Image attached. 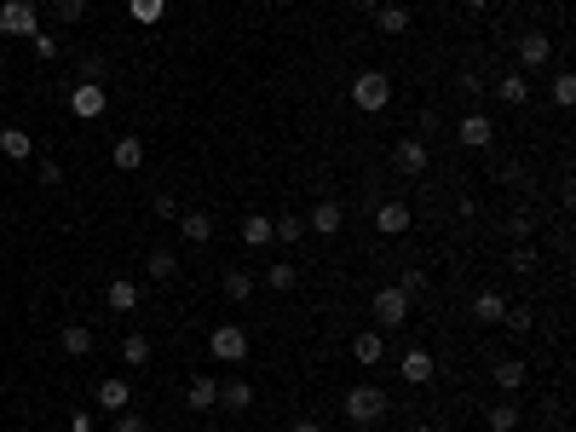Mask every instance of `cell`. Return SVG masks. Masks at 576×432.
Wrapping results in <instances>:
<instances>
[{"label":"cell","mask_w":576,"mask_h":432,"mask_svg":"<svg viewBox=\"0 0 576 432\" xmlns=\"http://www.w3.org/2000/svg\"><path fill=\"white\" fill-rule=\"evenodd\" d=\"M340 410H346V421H352V427H375V421L386 415V392H381V387H352Z\"/></svg>","instance_id":"6da1fadb"},{"label":"cell","mask_w":576,"mask_h":432,"mask_svg":"<svg viewBox=\"0 0 576 432\" xmlns=\"http://www.w3.org/2000/svg\"><path fill=\"white\" fill-rule=\"evenodd\" d=\"M352 104H358L363 116H381V110L392 104V81L381 76V69H363V76L352 81Z\"/></svg>","instance_id":"7a4b0ae2"},{"label":"cell","mask_w":576,"mask_h":432,"mask_svg":"<svg viewBox=\"0 0 576 432\" xmlns=\"http://www.w3.org/2000/svg\"><path fill=\"white\" fill-rule=\"evenodd\" d=\"M410 294H403L398 289V282H386V289H375V300H369V312H375V323H381V329H403V323H410Z\"/></svg>","instance_id":"3957f363"},{"label":"cell","mask_w":576,"mask_h":432,"mask_svg":"<svg viewBox=\"0 0 576 432\" xmlns=\"http://www.w3.org/2000/svg\"><path fill=\"white\" fill-rule=\"evenodd\" d=\"M207 352H214L219 363H248V329H237V323H214V335H207Z\"/></svg>","instance_id":"277c9868"},{"label":"cell","mask_w":576,"mask_h":432,"mask_svg":"<svg viewBox=\"0 0 576 432\" xmlns=\"http://www.w3.org/2000/svg\"><path fill=\"white\" fill-rule=\"evenodd\" d=\"M69 110H76L81 121H98L110 110V86L104 81H76L69 86Z\"/></svg>","instance_id":"5b68a950"},{"label":"cell","mask_w":576,"mask_h":432,"mask_svg":"<svg viewBox=\"0 0 576 432\" xmlns=\"http://www.w3.org/2000/svg\"><path fill=\"white\" fill-rule=\"evenodd\" d=\"M0 35H41V18H35V0H6L0 6Z\"/></svg>","instance_id":"8992f818"},{"label":"cell","mask_w":576,"mask_h":432,"mask_svg":"<svg viewBox=\"0 0 576 432\" xmlns=\"http://www.w3.org/2000/svg\"><path fill=\"white\" fill-rule=\"evenodd\" d=\"M456 133H461V144H467V151H490V144H496V121H490L484 110H467Z\"/></svg>","instance_id":"52a82bcc"},{"label":"cell","mask_w":576,"mask_h":432,"mask_svg":"<svg viewBox=\"0 0 576 432\" xmlns=\"http://www.w3.org/2000/svg\"><path fill=\"white\" fill-rule=\"evenodd\" d=\"M98 410H133V387H127V375H104L98 380Z\"/></svg>","instance_id":"ba28073f"},{"label":"cell","mask_w":576,"mask_h":432,"mask_svg":"<svg viewBox=\"0 0 576 432\" xmlns=\"http://www.w3.org/2000/svg\"><path fill=\"white\" fill-rule=\"evenodd\" d=\"M398 363H403V380H410V387H426V380L438 375V363H433V352H426V346H410Z\"/></svg>","instance_id":"9c48e42d"},{"label":"cell","mask_w":576,"mask_h":432,"mask_svg":"<svg viewBox=\"0 0 576 432\" xmlns=\"http://www.w3.org/2000/svg\"><path fill=\"white\" fill-rule=\"evenodd\" d=\"M496 98H501L507 110L531 104V76H524V69H507V76H496Z\"/></svg>","instance_id":"30bf717a"},{"label":"cell","mask_w":576,"mask_h":432,"mask_svg":"<svg viewBox=\"0 0 576 432\" xmlns=\"http://www.w3.org/2000/svg\"><path fill=\"white\" fill-rule=\"evenodd\" d=\"M340 225H346V208H340V202H329V196L312 208V219H305V231H317V237H335Z\"/></svg>","instance_id":"8fae6325"},{"label":"cell","mask_w":576,"mask_h":432,"mask_svg":"<svg viewBox=\"0 0 576 432\" xmlns=\"http://www.w3.org/2000/svg\"><path fill=\"white\" fill-rule=\"evenodd\" d=\"M179 237L196 242V249H202V242H214V214H202V208H185V214H179Z\"/></svg>","instance_id":"7c38bea8"},{"label":"cell","mask_w":576,"mask_h":432,"mask_svg":"<svg viewBox=\"0 0 576 432\" xmlns=\"http://www.w3.org/2000/svg\"><path fill=\"white\" fill-rule=\"evenodd\" d=\"M548 58H554V41H548L542 29H531V35H519V64L524 69H542Z\"/></svg>","instance_id":"4fadbf2b"},{"label":"cell","mask_w":576,"mask_h":432,"mask_svg":"<svg viewBox=\"0 0 576 432\" xmlns=\"http://www.w3.org/2000/svg\"><path fill=\"white\" fill-rule=\"evenodd\" d=\"M352 357H358L363 369H375L386 357V340H381V329H358V335H352Z\"/></svg>","instance_id":"5bb4252c"},{"label":"cell","mask_w":576,"mask_h":432,"mask_svg":"<svg viewBox=\"0 0 576 432\" xmlns=\"http://www.w3.org/2000/svg\"><path fill=\"white\" fill-rule=\"evenodd\" d=\"M104 300H110V312H139L144 289H139V282H133V277H116V282H110V289H104Z\"/></svg>","instance_id":"9a60e30c"},{"label":"cell","mask_w":576,"mask_h":432,"mask_svg":"<svg viewBox=\"0 0 576 432\" xmlns=\"http://www.w3.org/2000/svg\"><path fill=\"white\" fill-rule=\"evenodd\" d=\"M392 162H398V173H426V139H398V151H392Z\"/></svg>","instance_id":"2e32d148"},{"label":"cell","mask_w":576,"mask_h":432,"mask_svg":"<svg viewBox=\"0 0 576 432\" xmlns=\"http://www.w3.org/2000/svg\"><path fill=\"white\" fill-rule=\"evenodd\" d=\"M110 162H116L121 173H139V167H144V144L133 139V133H121V139L110 144Z\"/></svg>","instance_id":"e0dca14e"},{"label":"cell","mask_w":576,"mask_h":432,"mask_svg":"<svg viewBox=\"0 0 576 432\" xmlns=\"http://www.w3.org/2000/svg\"><path fill=\"white\" fill-rule=\"evenodd\" d=\"M185 403H191L196 415H202V410H219V380L214 375H196L191 387H185Z\"/></svg>","instance_id":"ac0fdd59"},{"label":"cell","mask_w":576,"mask_h":432,"mask_svg":"<svg viewBox=\"0 0 576 432\" xmlns=\"http://www.w3.org/2000/svg\"><path fill=\"white\" fill-rule=\"evenodd\" d=\"M0 156H6V162H29V156H35V139L23 127H0Z\"/></svg>","instance_id":"d6986e66"},{"label":"cell","mask_w":576,"mask_h":432,"mask_svg":"<svg viewBox=\"0 0 576 432\" xmlns=\"http://www.w3.org/2000/svg\"><path fill=\"white\" fill-rule=\"evenodd\" d=\"M375 231H381V237H403V231H410V208H403V202H381Z\"/></svg>","instance_id":"ffe728a7"},{"label":"cell","mask_w":576,"mask_h":432,"mask_svg":"<svg viewBox=\"0 0 576 432\" xmlns=\"http://www.w3.org/2000/svg\"><path fill=\"white\" fill-rule=\"evenodd\" d=\"M490 375H496V387H501V392H519L531 369H524V357H496V369H490Z\"/></svg>","instance_id":"44dd1931"},{"label":"cell","mask_w":576,"mask_h":432,"mask_svg":"<svg viewBox=\"0 0 576 432\" xmlns=\"http://www.w3.org/2000/svg\"><path fill=\"white\" fill-rule=\"evenodd\" d=\"M144 271H150V282H179V259H174V249H156L150 259H144Z\"/></svg>","instance_id":"7402d4cb"},{"label":"cell","mask_w":576,"mask_h":432,"mask_svg":"<svg viewBox=\"0 0 576 432\" xmlns=\"http://www.w3.org/2000/svg\"><path fill=\"white\" fill-rule=\"evenodd\" d=\"M248 403H254V387H248V380H219V410H248Z\"/></svg>","instance_id":"603a6c76"},{"label":"cell","mask_w":576,"mask_h":432,"mask_svg":"<svg viewBox=\"0 0 576 432\" xmlns=\"http://www.w3.org/2000/svg\"><path fill=\"white\" fill-rule=\"evenodd\" d=\"M242 242H248V249H265V242H277V225L265 214H248L242 219Z\"/></svg>","instance_id":"cb8c5ba5"},{"label":"cell","mask_w":576,"mask_h":432,"mask_svg":"<svg viewBox=\"0 0 576 432\" xmlns=\"http://www.w3.org/2000/svg\"><path fill=\"white\" fill-rule=\"evenodd\" d=\"M225 300H231V306L254 300V271H242V265H231V271H225Z\"/></svg>","instance_id":"d4e9b609"},{"label":"cell","mask_w":576,"mask_h":432,"mask_svg":"<svg viewBox=\"0 0 576 432\" xmlns=\"http://www.w3.org/2000/svg\"><path fill=\"white\" fill-rule=\"evenodd\" d=\"M501 312H507V300H501L496 289H479V294H473V317H479V323H501Z\"/></svg>","instance_id":"484cf974"},{"label":"cell","mask_w":576,"mask_h":432,"mask_svg":"<svg viewBox=\"0 0 576 432\" xmlns=\"http://www.w3.org/2000/svg\"><path fill=\"white\" fill-rule=\"evenodd\" d=\"M375 29H381V35H403V29H410V6H386V0H381V6H375Z\"/></svg>","instance_id":"4316f807"},{"label":"cell","mask_w":576,"mask_h":432,"mask_svg":"<svg viewBox=\"0 0 576 432\" xmlns=\"http://www.w3.org/2000/svg\"><path fill=\"white\" fill-rule=\"evenodd\" d=\"M58 346H64L69 357H87V352H93V329H87V323H64V335H58Z\"/></svg>","instance_id":"83f0119b"},{"label":"cell","mask_w":576,"mask_h":432,"mask_svg":"<svg viewBox=\"0 0 576 432\" xmlns=\"http://www.w3.org/2000/svg\"><path fill=\"white\" fill-rule=\"evenodd\" d=\"M507 265H513V271H519V277H531V271H536V265H542V249H536V242H519V249H513V254H507Z\"/></svg>","instance_id":"f1b7e54d"},{"label":"cell","mask_w":576,"mask_h":432,"mask_svg":"<svg viewBox=\"0 0 576 432\" xmlns=\"http://www.w3.org/2000/svg\"><path fill=\"white\" fill-rule=\"evenodd\" d=\"M484 427H490V432H519V410H513V403H490Z\"/></svg>","instance_id":"f546056e"},{"label":"cell","mask_w":576,"mask_h":432,"mask_svg":"<svg viewBox=\"0 0 576 432\" xmlns=\"http://www.w3.org/2000/svg\"><path fill=\"white\" fill-rule=\"evenodd\" d=\"M121 357H127V369H144V363H150V340L127 335V340H121Z\"/></svg>","instance_id":"4dcf8cb0"},{"label":"cell","mask_w":576,"mask_h":432,"mask_svg":"<svg viewBox=\"0 0 576 432\" xmlns=\"http://www.w3.org/2000/svg\"><path fill=\"white\" fill-rule=\"evenodd\" d=\"M127 12H133V23H162L167 0H127Z\"/></svg>","instance_id":"1f68e13d"},{"label":"cell","mask_w":576,"mask_h":432,"mask_svg":"<svg viewBox=\"0 0 576 432\" xmlns=\"http://www.w3.org/2000/svg\"><path fill=\"white\" fill-rule=\"evenodd\" d=\"M294 282H300V271L294 265H265V289H277V294H288Z\"/></svg>","instance_id":"d6a6232c"},{"label":"cell","mask_w":576,"mask_h":432,"mask_svg":"<svg viewBox=\"0 0 576 432\" xmlns=\"http://www.w3.org/2000/svg\"><path fill=\"white\" fill-rule=\"evenodd\" d=\"M277 225V242H305V219L300 214H283V219H272Z\"/></svg>","instance_id":"836d02e7"},{"label":"cell","mask_w":576,"mask_h":432,"mask_svg":"<svg viewBox=\"0 0 576 432\" xmlns=\"http://www.w3.org/2000/svg\"><path fill=\"white\" fill-rule=\"evenodd\" d=\"M87 6H93V0H53V12L64 23H81V18H87Z\"/></svg>","instance_id":"e575fe53"},{"label":"cell","mask_w":576,"mask_h":432,"mask_svg":"<svg viewBox=\"0 0 576 432\" xmlns=\"http://www.w3.org/2000/svg\"><path fill=\"white\" fill-rule=\"evenodd\" d=\"M110 432H150V427H144V415H139V410H116Z\"/></svg>","instance_id":"d590c367"},{"label":"cell","mask_w":576,"mask_h":432,"mask_svg":"<svg viewBox=\"0 0 576 432\" xmlns=\"http://www.w3.org/2000/svg\"><path fill=\"white\" fill-rule=\"evenodd\" d=\"M531 231H536V219H531V214H524V208H519V214H507V237H519V242H531Z\"/></svg>","instance_id":"8d00e7d4"},{"label":"cell","mask_w":576,"mask_h":432,"mask_svg":"<svg viewBox=\"0 0 576 432\" xmlns=\"http://www.w3.org/2000/svg\"><path fill=\"white\" fill-rule=\"evenodd\" d=\"M554 98H559V104H576V76H571V69H559V76H554Z\"/></svg>","instance_id":"74e56055"},{"label":"cell","mask_w":576,"mask_h":432,"mask_svg":"<svg viewBox=\"0 0 576 432\" xmlns=\"http://www.w3.org/2000/svg\"><path fill=\"white\" fill-rule=\"evenodd\" d=\"M29 41H35V58H41V64L58 58V35H29Z\"/></svg>","instance_id":"f35d334b"},{"label":"cell","mask_w":576,"mask_h":432,"mask_svg":"<svg viewBox=\"0 0 576 432\" xmlns=\"http://www.w3.org/2000/svg\"><path fill=\"white\" fill-rule=\"evenodd\" d=\"M398 289H403V294H410V300H415V294L426 289V271H403V282H398Z\"/></svg>","instance_id":"ab89813d"},{"label":"cell","mask_w":576,"mask_h":432,"mask_svg":"<svg viewBox=\"0 0 576 432\" xmlns=\"http://www.w3.org/2000/svg\"><path fill=\"white\" fill-rule=\"evenodd\" d=\"M76 81H104V58H81V76Z\"/></svg>","instance_id":"60d3db41"},{"label":"cell","mask_w":576,"mask_h":432,"mask_svg":"<svg viewBox=\"0 0 576 432\" xmlns=\"http://www.w3.org/2000/svg\"><path fill=\"white\" fill-rule=\"evenodd\" d=\"M35 173H41V184H64V167H58V162H41Z\"/></svg>","instance_id":"b9f144b4"},{"label":"cell","mask_w":576,"mask_h":432,"mask_svg":"<svg viewBox=\"0 0 576 432\" xmlns=\"http://www.w3.org/2000/svg\"><path fill=\"white\" fill-rule=\"evenodd\" d=\"M461 93H467V98H479V93H484V76H473V69H467V76H461Z\"/></svg>","instance_id":"7bdbcfd3"},{"label":"cell","mask_w":576,"mask_h":432,"mask_svg":"<svg viewBox=\"0 0 576 432\" xmlns=\"http://www.w3.org/2000/svg\"><path fill=\"white\" fill-rule=\"evenodd\" d=\"M93 427H98V421H93L87 410H76V415H69V432H93Z\"/></svg>","instance_id":"ee69618b"},{"label":"cell","mask_w":576,"mask_h":432,"mask_svg":"<svg viewBox=\"0 0 576 432\" xmlns=\"http://www.w3.org/2000/svg\"><path fill=\"white\" fill-rule=\"evenodd\" d=\"M288 432H323V421H312V415H300V421H294Z\"/></svg>","instance_id":"f6af8a7d"},{"label":"cell","mask_w":576,"mask_h":432,"mask_svg":"<svg viewBox=\"0 0 576 432\" xmlns=\"http://www.w3.org/2000/svg\"><path fill=\"white\" fill-rule=\"evenodd\" d=\"M352 6H358V12H375V6H381V0H352Z\"/></svg>","instance_id":"bcb514c9"},{"label":"cell","mask_w":576,"mask_h":432,"mask_svg":"<svg viewBox=\"0 0 576 432\" xmlns=\"http://www.w3.org/2000/svg\"><path fill=\"white\" fill-rule=\"evenodd\" d=\"M467 6H473V12H490V0H467Z\"/></svg>","instance_id":"7dc6e473"},{"label":"cell","mask_w":576,"mask_h":432,"mask_svg":"<svg viewBox=\"0 0 576 432\" xmlns=\"http://www.w3.org/2000/svg\"><path fill=\"white\" fill-rule=\"evenodd\" d=\"M410 432H433V427H426V421H415V427H410Z\"/></svg>","instance_id":"c3c4849f"}]
</instances>
